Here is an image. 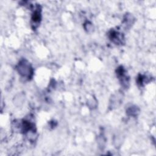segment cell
Listing matches in <instances>:
<instances>
[{
    "instance_id": "2",
    "label": "cell",
    "mask_w": 156,
    "mask_h": 156,
    "mask_svg": "<svg viewBox=\"0 0 156 156\" xmlns=\"http://www.w3.org/2000/svg\"><path fill=\"white\" fill-rule=\"evenodd\" d=\"M24 96L23 94H19L14 98V104L16 105H21L24 101Z\"/></svg>"
},
{
    "instance_id": "1",
    "label": "cell",
    "mask_w": 156,
    "mask_h": 156,
    "mask_svg": "<svg viewBox=\"0 0 156 156\" xmlns=\"http://www.w3.org/2000/svg\"><path fill=\"white\" fill-rule=\"evenodd\" d=\"M18 70L19 73L23 76H29L32 73L31 68L26 61H23L19 64Z\"/></svg>"
}]
</instances>
